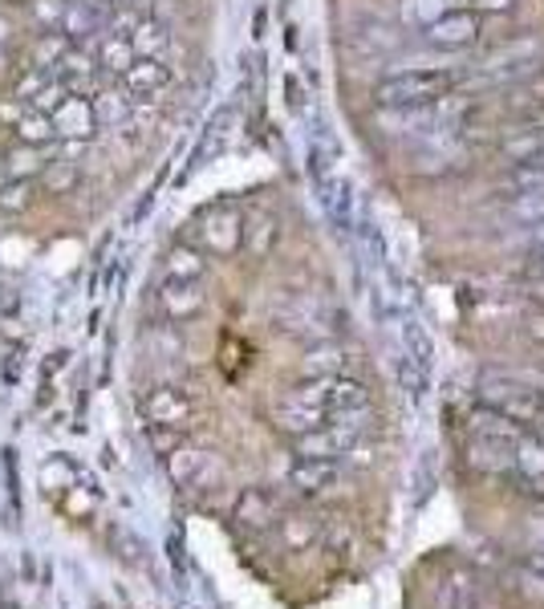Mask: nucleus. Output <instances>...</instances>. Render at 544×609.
<instances>
[{"label": "nucleus", "instance_id": "obj_1", "mask_svg": "<svg viewBox=\"0 0 544 609\" xmlns=\"http://www.w3.org/2000/svg\"><path fill=\"white\" fill-rule=\"evenodd\" d=\"M476 395L484 407L517 419L520 427H536L544 419V395L532 383H520L517 374H484Z\"/></svg>", "mask_w": 544, "mask_h": 609}, {"label": "nucleus", "instance_id": "obj_2", "mask_svg": "<svg viewBox=\"0 0 544 609\" xmlns=\"http://www.w3.org/2000/svg\"><path fill=\"white\" fill-rule=\"evenodd\" d=\"M366 431H370V411L366 407L362 411L333 414L325 427L297 439V455L301 459H342V455H349V451L358 447Z\"/></svg>", "mask_w": 544, "mask_h": 609}, {"label": "nucleus", "instance_id": "obj_3", "mask_svg": "<svg viewBox=\"0 0 544 609\" xmlns=\"http://www.w3.org/2000/svg\"><path fill=\"white\" fill-rule=\"evenodd\" d=\"M455 81H459V66H452V62H443V66H411L395 81H386L382 98L395 102V107H426V102L447 98Z\"/></svg>", "mask_w": 544, "mask_h": 609}, {"label": "nucleus", "instance_id": "obj_4", "mask_svg": "<svg viewBox=\"0 0 544 609\" xmlns=\"http://www.w3.org/2000/svg\"><path fill=\"white\" fill-rule=\"evenodd\" d=\"M484 37V16L476 9H447V13L426 25V41L443 54H467Z\"/></svg>", "mask_w": 544, "mask_h": 609}, {"label": "nucleus", "instance_id": "obj_5", "mask_svg": "<svg viewBox=\"0 0 544 609\" xmlns=\"http://www.w3.org/2000/svg\"><path fill=\"white\" fill-rule=\"evenodd\" d=\"M536 57H541V41L517 37L512 45H500L496 54L484 57V62L476 66V78L484 81V86H504L508 78L529 74V69L536 66Z\"/></svg>", "mask_w": 544, "mask_h": 609}, {"label": "nucleus", "instance_id": "obj_6", "mask_svg": "<svg viewBox=\"0 0 544 609\" xmlns=\"http://www.w3.org/2000/svg\"><path fill=\"white\" fill-rule=\"evenodd\" d=\"M337 476H342L337 459H301V455H297V464H292V472H289L292 488L306 491V496L330 491L333 484H337Z\"/></svg>", "mask_w": 544, "mask_h": 609}, {"label": "nucleus", "instance_id": "obj_7", "mask_svg": "<svg viewBox=\"0 0 544 609\" xmlns=\"http://www.w3.org/2000/svg\"><path fill=\"white\" fill-rule=\"evenodd\" d=\"M277 520V500L268 491H244L236 503V524L248 532H260Z\"/></svg>", "mask_w": 544, "mask_h": 609}, {"label": "nucleus", "instance_id": "obj_8", "mask_svg": "<svg viewBox=\"0 0 544 609\" xmlns=\"http://www.w3.org/2000/svg\"><path fill=\"white\" fill-rule=\"evenodd\" d=\"M504 215L520 228L544 224V184L541 187H520L517 196L504 203Z\"/></svg>", "mask_w": 544, "mask_h": 609}, {"label": "nucleus", "instance_id": "obj_9", "mask_svg": "<svg viewBox=\"0 0 544 609\" xmlns=\"http://www.w3.org/2000/svg\"><path fill=\"white\" fill-rule=\"evenodd\" d=\"M512 476L529 479V484H541L544 479V439L524 431V439L517 443V459H512Z\"/></svg>", "mask_w": 544, "mask_h": 609}, {"label": "nucleus", "instance_id": "obj_10", "mask_svg": "<svg viewBox=\"0 0 544 609\" xmlns=\"http://www.w3.org/2000/svg\"><path fill=\"white\" fill-rule=\"evenodd\" d=\"M280 532H285V541L292 544V549H306L313 536H318V520L309 517H289L285 524H280Z\"/></svg>", "mask_w": 544, "mask_h": 609}, {"label": "nucleus", "instance_id": "obj_11", "mask_svg": "<svg viewBox=\"0 0 544 609\" xmlns=\"http://www.w3.org/2000/svg\"><path fill=\"white\" fill-rule=\"evenodd\" d=\"M517 589L529 601H544V569L541 565H520L517 569Z\"/></svg>", "mask_w": 544, "mask_h": 609}, {"label": "nucleus", "instance_id": "obj_12", "mask_svg": "<svg viewBox=\"0 0 544 609\" xmlns=\"http://www.w3.org/2000/svg\"><path fill=\"white\" fill-rule=\"evenodd\" d=\"M337 366H342V350H318V354H309V370L325 374V378H330Z\"/></svg>", "mask_w": 544, "mask_h": 609}, {"label": "nucleus", "instance_id": "obj_13", "mask_svg": "<svg viewBox=\"0 0 544 609\" xmlns=\"http://www.w3.org/2000/svg\"><path fill=\"white\" fill-rule=\"evenodd\" d=\"M520 0H471V9H476L479 16H508L517 13Z\"/></svg>", "mask_w": 544, "mask_h": 609}, {"label": "nucleus", "instance_id": "obj_14", "mask_svg": "<svg viewBox=\"0 0 544 609\" xmlns=\"http://www.w3.org/2000/svg\"><path fill=\"white\" fill-rule=\"evenodd\" d=\"M529 337L544 345V313H532V318H529Z\"/></svg>", "mask_w": 544, "mask_h": 609}, {"label": "nucleus", "instance_id": "obj_15", "mask_svg": "<svg viewBox=\"0 0 544 609\" xmlns=\"http://www.w3.org/2000/svg\"><path fill=\"white\" fill-rule=\"evenodd\" d=\"M532 273H536V277H544V248L536 252V265H532Z\"/></svg>", "mask_w": 544, "mask_h": 609}, {"label": "nucleus", "instance_id": "obj_16", "mask_svg": "<svg viewBox=\"0 0 544 609\" xmlns=\"http://www.w3.org/2000/svg\"><path fill=\"white\" fill-rule=\"evenodd\" d=\"M532 122H544V107H536V110H532Z\"/></svg>", "mask_w": 544, "mask_h": 609}]
</instances>
